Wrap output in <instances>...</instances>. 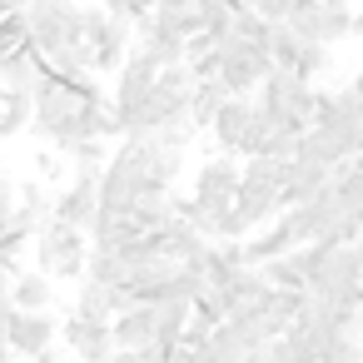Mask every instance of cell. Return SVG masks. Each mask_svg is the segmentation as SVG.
<instances>
[{
  "mask_svg": "<svg viewBox=\"0 0 363 363\" xmlns=\"http://www.w3.org/2000/svg\"><path fill=\"white\" fill-rule=\"evenodd\" d=\"M234 189H239V155L219 150L214 160L199 164V174H194V194L179 199V209H204V214L219 219V214L234 204Z\"/></svg>",
  "mask_w": 363,
  "mask_h": 363,
  "instance_id": "obj_5",
  "label": "cell"
},
{
  "mask_svg": "<svg viewBox=\"0 0 363 363\" xmlns=\"http://www.w3.org/2000/svg\"><path fill=\"white\" fill-rule=\"evenodd\" d=\"M100 179H85V174H70V189L50 199V219H65L75 229H90V219L100 214Z\"/></svg>",
  "mask_w": 363,
  "mask_h": 363,
  "instance_id": "obj_10",
  "label": "cell"
},
{
  "mask_svg": "<svg viewBox=\"0 0 363 363\" xmlns=\"http://www.w3.org/2000/svg\"><path fill=\"white\" fill-rule=\"evenodd\" d=\"M274 70V55L264 50V45H254V40H239L234 30L219 40V80L234 90V95H254L259 90V80Z\"/></svg>",
  "mask_w": 363,
  "mask_h": 363,
  "instance_id": "obj_6",
  "label": "cell"
},
{
  "mask_svg": "<svg viewBox=\"0 0 363 363\" xmlns=\"http://www.w3.org/2000/svg\"><path fill=\"white\" fill-rule=\"evenodd\" d=\"M110 363H145V348H115Z\"/></svg>",
  "mask_w": 363,
  "mask_h": 363,
  "instance_id": "obj_30",
  "label": "cell"
},
{
  "mask_svg": "<svg viewBox=\"0 0 363 363\" xmlns=\"http://www.w3.org/2000/svg\"><path fill=\"white\" fill-rule=\"evenodd\" d=\"M0 6H6V11H26V6H30V0H0Z\"/></svg>",
  "mask_w": 363,
  "mask_h": 363,
  "instance_id": "obj_34",
  "label": "cell"
},
{
  "mask_svg": "<svg viewBox=\"0 0 363 363\" xmlns=\"http://www.w3.org/2000/svg\"><path fill=\"white\" fill-rule=\"evenodd\" d=\"M6 338H11V348L21 358H35V353H45L60 338V323L50 318V308H16L6 318Z\"/></svg>",
  "mask_w": 363,
  "mask_h": 363,
  "instance_id": "obj_8",
  "label": "cell"
},
{
  "mask_svg": "<svg viewBox=\"0 0 363 363\" xmlns=\"http://www.w3.org/2000/svg\"><path fill=\"white\" fill-rule=\"evenodd\" d=\"M313 100H318V85L313 80H298L294 70H269L264 80H259V110L274 120V125H284V120H298V125H308L313 120Z\"/></svg>",
  "mask_w": 363,
  "mask_h": 363,
  "instance_id": "obj_3",
  "label": "cell"
},
{
  "mask_svg": "<svg viewBox=\"0 0 363 363\" xmlns=\"http://www.w3.org/2000/svg\"><path fill=\"white\" fill-rule=\"evenodd\" d=\"M35 125V95L30 90H0V140Z\"/></svg>",
  "mask_w": 363,
  "mask_h": 363,
  "instance_id": "obj_17",
  "label": "cell"
},
{
  "mask_svg": "<svg viewBox=\"0 0 363 363\" xmlns=\"http://www.w3.org/2000/svg\"><path fill=\"white\" fill-rule=\"evenodd\" d=\"M60 338H65V348H70L75 358H85V363H110V353H115V333H110L105 318H80V313H70V318L60 323Z\"/></svg>",
  "mask_w": 363,
  "mask_h": 363,
  "instance_id": "obj_9",
  "label": "cell"
},
{
  "mask_svg": "<svg viewBox=\"0 0 363 363\" xmlns=\"http://www.w3.org/2000/svg\"><path fill=\"white\" fill-rule=\"evenodd\" d=\"M328 179H333V164L294 155V160H289V179H284V189H279L284 209H289V204H298V199H308V194H318V189H323Z\"/></svg>",
  "mask_w": 363,
  "mask_h": 363,
  "instance_id": "obj_13",
  "label": "cell"
},
{
  "mask_svg": "<svg viewBox=\"0 0 363 363\" xmlns=\"http://www.w3.org/2000/svg\"><path fill=\"white\" fill-rule=\"evenodd\" d=\"M298 6H303V0H254V11H259L264 21H289Z\"/></svg>",
  "mask_w": 363,
  "mask_h": 363,
  "instance_id": "obj_26",
  "label": "cell"
},
{
  "mask_svg": "<svg viewBox=\"0 0 363 363\" xmlns=\"http://www.w3.org/2000/svg\"><path fill=\"white\" fill-rule=\"evenodd\" d=\"M80 16H85V50H90V70L95 75H115L120 65H125V55H130V21H120V16H110L105 6H80Z\"/></svg>",
  "mask_w": 363,
  "mask_h": 363,
  "instance_id": "obj_4",
  "label": "cell"
},
{
  "mask_svg": "<svg viewBox=\"0 0 363 363\" xmlns=\"http://www.w3.org/2000/svg\"><path fill=\"white\" fill-rule=\"evenodd\" d=\"M160 6H169V11H189L194 0H160Z\"/></svg>",
  "mask_w": 363,
  "mask_h": 363,
  "instance_id": "obj_33",
  "label": "cell"
},
{
  "mask_svg": "<svg viewBox=\"0 0 363 363\" xmlns=\"http://www.w3.org/2000/svg\"><path fill=\"white\" fill-rule=\"evenodd\" d=\"M289 26H294L303 40L338 45V40L353 35V6H348V0H303V6L289 16Z\"/></svg>",
  "mask_w": 363,
  "mask_h": 363,
  "instance_id": "obj_7",
  "label": "cell"
},
{
  "mask_svg": "<svg viewBox=\"0 0 363 363\" xmlns=\"http://www.w3.org/2000/svg\"><path fill=\"white\" fill-rule=\"evenodd\" d=\"M110 164V155H105V140H80L75 150H70V169L75 174H85V179H100V169Z\"/></svg>",
  "mask_w": 363,
  "mask_h": 363,
  "instance_id": "obj_24",
  "label": "cell"
},
{
  "mask_svg": "<svg viewBox=\"0 0 363 363\" xmlns=\"http://www.w3.org/2000/svg\"><path fill=\"white\" fill-rule=\"evenodd\" d=\"M60 363H85V358H75V353H70V358H60Z\"/></svg>",
  "mask_w": 363,
  "mask_h": 363,
  "instance_id": "obj_36",
  "label": "cell"
},
{
  "mask_svg": "<svg viewBox=\"0 0 363 363\" xmlns=\"http://www.w3.org/2000/svg\"><path fill=\"white\" fill-rule=\"evenodd\" d=\"M50 298H55V279H50V274L21 269V274L11 279V303H16V308H50Z\"/></svg>",
  "mask_w": 363,
  "mask_h": 363,
  "instance_id": "obj_16",
  "label": "cell"
},
{
  "mask_svg": "<svg viewBox=\"0 0 363 363\" xmlns=\"http://www.w3.org/2000/svg\"><path fill=\"white\" fill-rule=\"evenodd\" d=\"M194 6H199V11H204V6H229V0H194Z\"/></svg>",
  "mask_w": 363,
  "mask_h": 363,
  "instance_id": "obj_35",
  "label": "cell"
},
{
  "mask_svg": "<svg viewBox=\"0 0 363 363\" xmlns=\"http://www.w3.org/2000/svg\"><path fill=\"white\" fill-rule=\"evenodd\" d=\"M16 358V348H11V338H6V328H0V363H11Z\"/></svg>",
  "mask_w": 363,
  "mask_h": 363,
  "instance_id": "obj_31",
  "label": "cell"
},
{
  "mask_svg": "<svg viewBox=\"0 0 363 363\" xmlns=\"http://www.w3.org/2000/svg\"><path fill=\"white\" fill-rule=\"evenodd\" d=\"M26 45L35 55H55L65 45H85L80 0H30L26 6Z\"/></svg>",
  "mask_w": 363,
  "mask_h": 363,
  "instance_id": "obj_2",
  "label": "cell"
},
{
  "mask_svg": "<svg viewBox=\"0 0 363 363\" xmlns=\"http://www.w3.org/2000/svg\"><path fill=\"white\" fill-rule=\"evenodd\" d=\"M189 318H194V298H160L155 303V338L179 343V333L189 328Z\"/></svg>",
  "mask_w": 363,
  "mask_h": 363,
  "instance_id": "obj_18",
  "label": "cell"
},
{
  "mask_svg": "<svg viewBox=\"0 0 363 363\" xmlns=\"http://www.w3.org/2000/svg\"><path fill=\"white\" fill-rule=\"evenodd\" d=\"M70 313H80V318H115V308H110V289L105 284H95V279H80V294H75V308Z\"/></svg>",
  "mask_w": 363,
  "mask_h": 363,
  "instance_id": "obj_23",
  "label": "cell"
},
{
  "mask_svg": "<svg viewBox=\"0 0 363 363\" xmlns=\"http://www.w3.org/2000/svg\"><path fill=\"white\" fill-rule=\"evenodd\" d=\"M298 239H294V224H289V214L279 209V219H269V224H259L249 239H244V264H269V259H279V254H289Z\"/></svg>",
  "mask_w": 363,
  "mask_h": 363,
  "instance_id": "obj_11",
  "label": "cell"
},
{
  "mask_svg": "<svg viewBox=\"0 0 363 363\" xmlns=\"http://www.w3.org/2000/svg\"><path fill=\"white\" fill-rule=\"evenodd\" d=\"M348 90H353V95H358V100H363V70H358V75H353V80H348Z\"/></svg>",
  "mask_w": 363,
  "mask_h": 363,
  "instance_id": "obj_32",
  "label": "cell"
},
{
  "mask_svg": "<svg viewBox=\"0 0 363 363\" xmlns=\"http://www.w3.org/2000/svg\"><path fill=\"white\" fill-rule=\"evenodd\" d=\"M229 95H234V90H229L219 75L194 80V90H189V120H194V130H209V125H214V115H219V105H224Z\"/></svg>",
  "mask_w": 363,
  "mask_h": 363,
  "instance_id": "obj_15",
  "label": "cell"
},
{
  "mask_svg": "<svg viewBox=\"0 0 363 363\" xmlns=\"http://www.w3.org/2000/svg\"><path fill=\"white\" fill-rule=\"evenodd\" d=\"M229 313H234L229 289H224V284H199V294H194V318H204V323H224Z\"/></svg>",
  "mask_w": 363,
  "mask_h": 363,
  "instance_id": "obj_20",
  "label": "cell"
},
{
  "mask_svg": "<svg viewBox=\"0 0 363 363\" xmlns=\"http://www.w3.org/2000/svg\"><path fill=\"white\" fill-rule=\"evenodd\" d=\"M110 333H115V348H145V343H155V303H135V308L115 313Z\"/></svg>",
  "mask_w": 363,
  "mask_h": 363,
  "instance_id": "obj_14",
  "label": "cell"
},
{
  "mask_svg": "<svg viewBox=\"0 0 363 363\" xmlns=\"http://www.w3.org/2000/svg\"><path fill=\"white\" fill-rule=\"evenodd\" d=\"M259 269H264V279H269L274 289H308V274H303V264H298L294 249L279 254V259H269V264H259Z\"/></svg>",
  "mask_w": 363,
  "mask_h": 363,
  "instance_id": "obj_22",
  "label": "cell"
},
{
  "mask_svg": "<svg viewBox=\"0 0 363 363\" xmlns=\"http://www.w3.org/2000/svg\"><path fill=\"white\" fill-rule=\"evenodd\" d=\"M16 313V303H11V274L0 269V328H6V318Z\"/></svg>",
  "mask_w": 363,
  "mask_h": 363,
  "instance_id": "obj_28",
  "label": "cell"
},
{
  "mask_svg": "<svg viewBox=\"0 0 363 363\" xmlns=\"http://www.w3.org/2000/svg\"><path fill=\"white\" fill-rule=\"evenodd\" d=\"M333 45H323V40H303L298 45V60H294V75L298 80H323L328 70H333V55H328Z\"/></svg>",
  "mask_w": 363,
  "mask_h": 363,
  "instance_id": "obj_21",
  "label": "cell"
},
{
  "mask_svg": "<svg viewBox=\"0 0 363 363\" xmlns=\"http://www.w3.org/2000/svg\"><path fill=\"white\" fill-rule=\"evenodd\" d=\"M35 269L50 274L55 284H80L85 279V254H90V234L65 224V219H45L30 239Z\"/></svg>",
  "mask_w": 363,
  "mask_h": 363,
  "instance_id": "obj_1",
  "label": "cell"
},
{
  "mask_svg": "<svg viewBox=\"0 0 363 363\" xmlns=\"http://www.w3.org/2000/svg\"><path fill=\"white\" fill-rule=\"evenodd\" d=\"M269 26H274V21H264L259 11H234V35H239V40L264 45V40H269Z\"/></svg>",
  "mask_w": 363,
  "mask_h": 363,
  "instance_id": "obj_25",
  "label": "cell"
},
{
  "mask_svg": "<svg viewBox=\"0 0 363 363\" xmlns=\"http://www.w3.org/2000/svg\"><path fill=\"white\" fill-rule=\"evenodd\" d=\"M35 174H40V179H55V174H60V160H55V155H35Z\"/></svg>",
  "mask_w": 363,
  "mask_h": 363,
  "instance_id": "obj_29",
  "label": "cell"
},
{
  "mask_svg": "<svg viewBox=\"0 0 363 363\" xmlns=\"http://www.w3.org/2000/svg\"><path fill=\"white\" fill-rule=\"evenodd\" d=\"M100 6H105L110 16H120V21H130V26L140 21V11H135V0H100Z\"/></svg>",
  "mask_w": 363,
  "mask_h": 363,
  "instance_id": "obj_27",
  "label": "cell"
},
{
  "mask_svg": "<svg viewBox=\"0 0 363 363\" xmlns=\"http://www.w3.org/2000/svg\"><path fill=\"white\" fill-rule=\"evenodd\" d=\"M348 6H358V0H348Z\"/></svg>",
  "mask_w": 363,
  "mask_h": 363,
  "instance_id": "obj_37",
  "label": "cell"
},
{
  "mask_svg": "<svg viewBox=\"0 0 363 363\" xmlns=\"http://www.w3.org/2000/svg\"><path fill=\"white\" fill-rule=\"evenodd\" d=\"M85 279H95V284L115 289V284H125V279H130V264H125L115 249H105V244H90V254H85Z\"/></svg>",
  "mask_w": 363,
  "mask_h": 363,
  "instance_id": "obj_19",
  "label": "cell"
},
{
  "mask_svg": "<svg viewBox=\"0 0 363 363\" xmlns=\"http://www.w3.org/2000/svg\"><path fill=\"white\" fill-rule=\"evenodd\" d=\"M249 120H254V100H249V95H229V100L219 105L214 125H209L214 145H219V150H229V155H239V140H244Z\"/></svg>",
  "mask_w": 363,
  "mask_h": 363,
  "instance_id": "obj_12",
  "label": "cell"
}]
</instances>
